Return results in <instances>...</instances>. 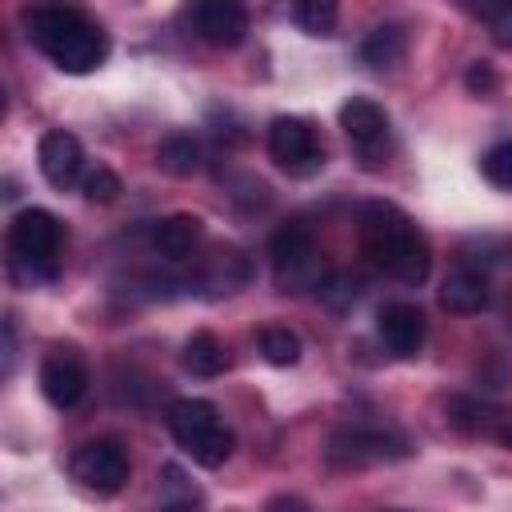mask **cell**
<instances>
[{"mask_svg":"<svg viewBox=\"0 0 512 512\" xmlns=\"http://www.w3.org/2000/svg\"><path fill=\"white\" fill-rule=\"evenodd\" d=\"M360 244H364V256L384 276H392L400 284H424L428 264H432L428 240L396 204H384V200L364 204V212H360Z\"/></svg>","mask_w":512,"mask_h":512,"instance_id":"1","label":"cell"},{"mask_svg":"<svg viewBox=\"0 0 512 512\" xmlns=\"http://www.w3.org/2000/svg\"><path fill=\"white\" fill-rule=\"evenodd\" d=\"M28 24V40L60 68V72H92L104 64L108 56V36L80 12V8H64V4H40L24 12Z\"/></svg>","mask_w":512,"mask_h":512,"instance_id":"2","label":"cell"},{"mask_svg":"<svg viewBox=\"0 0 512 512\" xmlns=\"http://www.w3.org/2000/svg\"><path fill=\"white\" fill-rule=\"evenodd\" d=\"M168 428L176 436V444L200 464V468H220L232 448H236V436L232 428L220 420L216 404L200 400V396H184V400H172L168 408Z\"/></svg>","mask_w":512,"mask_h":512,"instance_id":"3","label":"cell"},{"mask_svg":"<svg viewBox=\"0 0 512 512\" xmlns=\"http://www.w3.org/2000/svg\"><path fill=\"white\" fill-rule=\"evenodd\" d=\"M60 256V220L44 208H24L8 224V260L24 280H52Z\"/></svg>","mask_w":512,"mask_h":512,"instance_id":"4","label":"cell"},{"mask_svg":"<svg viewBox=\"0 0 512 512\" xmlns=\"http://www.w3.org/2000/svg\"><path fill=\"white\" fill-rule=\"evenodd\" d=\"M412 452L408 436L396 428H368V424H348L336 428L328 436V464L336 468H364V464H388V460H404Z\"/></svg>","mask_w":512,"mask_h":512,"instance_id":"5","label":"cell"},{"mask_svg":"<svg viewBox=\"0 0 512 512\" xmlns=\"http://www.w3.org/2000/svg\"><path fill=\"white\" fill-rule=\"evenodd\" d=\"M272 268H276V284L284 292H304V288L320 292V284L328 280L324 264H320V252H316V240L300 220L284 224L272 236Z\"/></svg>","mask_w":512,"mask_h":512,"instance_id":"6","label":"cell"},{"mask_svg":"<svg viewBox=\"0 0 512 512\" xmlns=\"http://www.w3.org/2000/svg\"><path fill=\"white\" fill-rule=\"evenodd\" d=\"M268 156L288 176H312L324 164V144L304 116H276L268 124Z\"/></svg>","mask_w":512,"mask_h":512,"instance_id":"7","label":"cell"},{"mask_svg":"<svg viewBox=\"0 0 512 512\" xmlns=\"http://www.w3.org/2000/svg\"><path fill=\"white\" fill-rule=\"evenodd\" d=\"M68 468L96 496H116L128 484V472H132L128 452H124L120 440H88V444H80L72 452V464Z\"/></svg>","mask_w":512,"mask_h":512,"instance_id":"8","label":"cell"},{"mask_svg":"<svg viewBox=\"0 0 512 512\" xmlns=\"http://www.w3.org/2000/svg\"><path fill=\"white\" fill-rule=\"evenodd\" d=\"M340 128L348 136V144L356 148V156L364 164H376L380 148L388 144V116L376 100L368 96H352L344 108H340Z\"/></svg>","mask_w":512,"mask_h":512,"instance_id":"9","label":"cell"},{"mask_svg":"<svg viewBox=\"0 0 512 512\" xmlns=\"http://www.w3.org/2000/svg\"><path fill=\"white\" fill-rule=\"evenodd\" d=\"M40 392L56 408L80 404L84 392H88V368H84V360L72 348H56L52 356H44V364H40Z\"/></svg>","mask_w":512,"mask_h":512,"instance_id":"10","label":"cell"},{"mask_svg":"<svg viewBox=\"0 0 512 512\" xmlns=\"http://www.w3.org/2000/svg\"><path fill=\"white\" fill-rule=\"evenodd\" d=\"M192 28L212 48H236L248 36V12L236 0H204L192 8Z\"/></svg>","mask_w":512,"mask_h":512,"instance_id":"11","label":"cell"},{"mask_svg":"<svg viewBox=\"0 0 512 512\" xmlns=\"http://www.w3.org/2000/svg\"><path fill=\"white\" fill-rule=\"evenodd\" d=\"M376 332H380V340H384V348H388L392 356L408 360V356L420 352V344H424V336H428V324H424V312H420L416 304L392 300V304L380 308Z\"/></svg>","mask_w":512,"mask_h":512,"instance_id":"12","label":"cell"},{"mask_svg":"<svg viewBox=\"0 0 512 512\" xmlns=\"http://www.w3.org/2000/svg\"><path fill=\"white\" fill-rule=\"evenodd\" d=\"M36 164H40V172H44V180L52 184V188H72L76 180H84L80 176V168H84V148H80V140L72 136V132H44L40 136V148H36Z\"/></svg>","mask_w":512,"mask_h":512,"instance_id":"13","label":"cell"},{"mask_svg":"<svg viewBox=\"0 0 512 512\" xmlns=\"http://www.w3.org/2000/svg\"><path fill=\"white\" fill-rule=\"evenodd\" d=\"M488 296H492L488 292V276L480 268H468V264L452 268L444 276V284H440V304L448 312H456V316H472V312L488 308Z\"/></svg>","mask_w":512,"mask_h":512,"instance_id":"14","label":"cell"},{"mask_svg":"<svg viewBox=\"0 0 512 512\" xmlns=\"http://www.w3.org/2000/svg\"><path fill=\"white\" fill-rule=\"evenodd\" d=\"M200 232H204L200 216H192V212H172V216H164V220L152 228V244H156L160 256H168V260H184V256L196 248Z\"/></svg>","mask_w":512,"mask_h":512,"instance_id":"15","label":"cell"},{"mask_svg":"<svg viewBox=\"0 0 512 512\" xmlns=\"http://www.w3.org/2000/svg\"><path fill=\"white\" fill-rule=\"evenodd\" d=\"M404 48H408V36L400 24H376L360 40V60L368 68H396L404 60Z\"/></svg>","mask_w":512,"mask_h":512,"instance_id":"16","label":"cell"},{"mask_svg":"<svg viewBox=\"0 0 512 512\" xmlns=\"http://www.w3.org/2000/svg\"><path fill=\"white\" fill-rule=\"evenodd\" d=\"M224 364H228V352L212 332H196L184 344V368L192 376H216V372H224Z\"/></svg>","mask_w":512,"mask_h":512,"instance_id":"17","label":"cell"},{"mask_svg":"<svg viewBox=\"0 0 512 512\" xmlns=\"http://www.w3.org/2000/svg\"><path fill=\"white\" fill-rule=\"evenodd\" d=\"M248 276H252V268H248V260L240 256V252H216L212 260H208V268H204V284L212 288V292H236L240 284H248Z\"/></svg>","mask_w":512,"mask_h":512,"instance_id":"18","label":"cell"},{"mask_svg":"<svg viewBox=\"0 0 512 512\" xmlns=\"http://www.w3.org/2000/svg\"><path fill=\"white\" fill-rule=\"evenodd\" d=\"M156 164L168 172V176H192L200 172V144L192 136H168L160 148H156Z\"/></svg>","mask_w":512,"mask_h":512,"instance_id":"19","label":"cell"},{"mask_svg":"<svg viewBox=\"0 0 512 512\" xmlns=\"http://www.w3.org/2000/svg\"><path fill=\"white\" fill-rule=\"evenodd\" d=\"M260 356L276 368H292L300 360V336L292 328H280V324L260 328Z\"/></svg>","mask_w":512,"mask_h":512,"instance_id":"20","label":"cell"},{"mask_svg":"<svg viewBox=\"0 0 512 512\" xmlns=\"http://www.w3.org/2000/svg\"><path fill=\"white\" fill-rule=\"evenodd\" d=\"M292 20L312 36H328L336 28V4L332 0H300L292 8Z\"/></svg>","mask_w":512,"mask_h":512,"instance_id":"21","label":"cell"},{"mask_svg":"<svg viewBox=\"0 0 512 512\" xmlns=\"http://www.w3.org/2000/svg\"><path fill=\"white\" fill-rule=\"evenodd\" d=\"M480 172H484V180H488V184H496V188H508V192H512V140L492 144V148L484 152V160H480Z\"/></svg>","mask_w":512,"mask_h":512,"instance_id":"22","label":"cell"},{"mask_svg":"<svg viewBox=\"0 0 512 512\" xmlns=\"http://www.w3.org/2000/svg\"><path fill=\"white\" fill-rule=\"evenodd\" d=\"M164 488H168V496H164L160 512H196V492L184 484V472L176 464L164 468Z\"/></svg>","mask_w":512,"mask_h":512,"instance_id":"23","label":"cell"},{"mask_svg":"<svg viewBox=\"0 0 512 512\" xmlns=\"http://www.w3.org/2000/svg\"><path fill=\"white\" fill-rule=\"evenodd\" d=\"M80 192H84L92 204H112V200L120 196V176H116L112 168H92V172H84Z\"/></svg>","mask_w":512,"mask_h":512,"instance_id":"24","label":"cell"},{"mask_svg":"<svg viewBox=\"0 0 512 512\" xmlns=\"http://www.w3.org/2000/svg\"><path fill=\"white\" fill-rule=\"evenodd\" d=\"M476 12H480V20L488 24L492 44L512 48V0H504V4H480Z\"/></svg>","mask_w":512,"mask_h":512,"instance_id":"25","label":"cell"},{"mask_svg":"<svg viewBox=\"0 0 512 512\" xmlns=\"http://www.w3.org/2000/svg\"><path fill=\"white\" fill-rule=\"evenodd\" d=\"M320 296H324L332 308H344V304H352V300L360 296V284L348 280V276H328V280L320 284Z\"/></svg>","mask_w":512,"mask_h":512,"instance_id":"26","label":"cell"},{"mask_svg":"<svg viewBox=\"0 0 512 512\" xmlns=\"http://www.w3.org/2000/svg\"><path fill=\"white\" fill-rule=\"evenodd\" d=\"M464 84H468V92H476V96H492V92L500 88V76L492 72V64L476 60V64L464 72Z\"/></svg>","mask_w":512,"mask_h":512,"instance_id":"27","label":"cell"},{"mask_svg":"<svg viewBox=\"0 0 512 512\" xmlns=\"http://www.w3.org/2000/svg\"><path fill=\"white\" fill-rule=\"evenodd\" d=\"M268 512H308V504H304V500H296V496H280V500H272V504H268Z\"/></svg>","mask_w":512,"mask_h":512,"instance_id":"28","label":"cell"},{"mask_svg":"<svg viewBox=\"0 0 512 512\" xmlns=\"http://www.w3.org/2000/svg\"><path fill=\"white\" fill-rule=\"evenodd\" d=\"M504 444H512V424H508V428H504Z\"/></svg>","mask_w":512,"mask_h":512,"instance_id":"29","label":"cell"}]
</instances>
